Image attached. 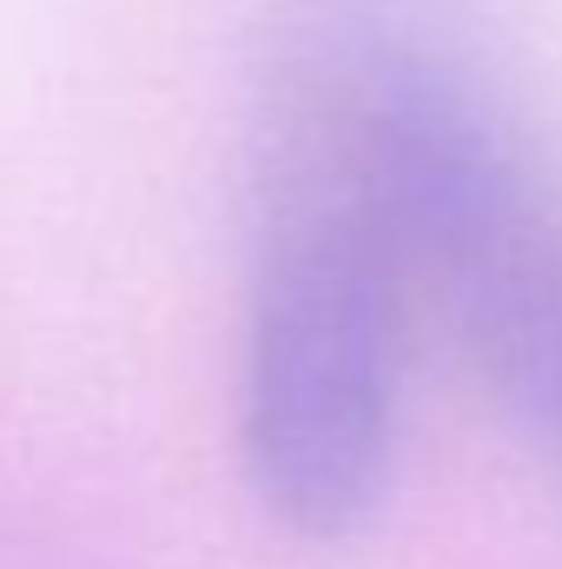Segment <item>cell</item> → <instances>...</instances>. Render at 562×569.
I'll use <instances>...</instances> for the list:
<instances>
[{
  "label": "cell",
  "instance_id": "cell-1",
  "mask_svg": "<svg viewBox=\"0 0 562 569\" xmlns=\"http://www.w3.org/2000/svg\"><path fill=\"white\" fill-rule=\"evenodd\" d=\"M418 0H272L239 325V463L304 543L358 537L398 477L418 259L384 60Z\"/></svg>",
  "mask_w": 562,
  "mask_h": 569
},
{
  "label": "cell",
  "instance_id": "cell-2",
  "mask_svg": "<svg viewBox=\"0 0 562 569\" xmlns=\"http://www.w3.org/2000/svg\"><path fill=\"white\" fill-rule=\"evenodd\" d=\"M384 133L423 305L562 477V172L470 53L450 0H418L391 40Z\"/></svg>",
  "mask_w": 562,
  "mask_h": 569
}]
</instances>
